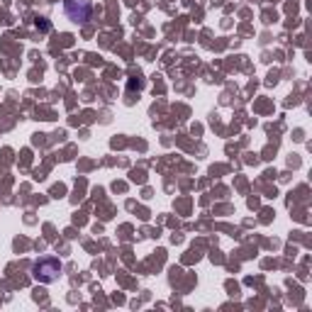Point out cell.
<instances>
[{"instance_id":"obj_2","label":"cell","mask_w":312,"mask_h":312,"mask_svg":"<svg viewBox=\"0 0 312 312\" xmlns=\"http://www.w3.org/2000/svg\"><path fill=\"white\" fill-rule=\"evenodd\" d=\"M64 13L71 22L76 25H86L93 13V3L90 0H64Z\"/></svg>"},{"instance_id":"obj_1","label":"cell","mask_w":312,"mask_h":312,"mask_svg":"<svg viewBox=\"0 0 312 312\" xmlns=\"http://www.w3.org/2000/svg\"><path fill=\"white\" fill-rule=\"evenodd\" d=\"M61 271H64L61 261L54 259V256L37 259L35 266H32V276H35V280H39V283H54L56 278L61 276Z\"/></svg>"},{"instance_id":"obj_3","label":"cell","mask_w":312,"mask_h":312,"mask_svg":"<svg viewBox=\"0 0 312 312\" xmlns=\"http://www.w3.org/2000/svg\"><path fill=\"white\" fill-rule=\"evenodd\" d=\"M37 27L47 32V30H49V22H47V20H44V18H39V20H37Z\"/></svg>"}]
</instances>
